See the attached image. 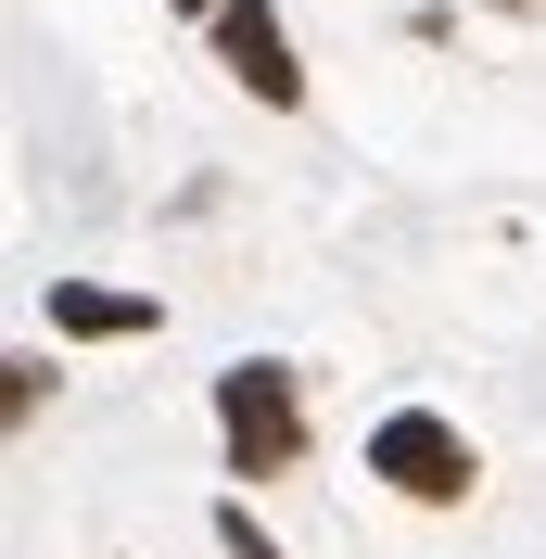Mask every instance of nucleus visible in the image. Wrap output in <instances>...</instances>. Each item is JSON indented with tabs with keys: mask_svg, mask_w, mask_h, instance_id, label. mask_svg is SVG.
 I'll list each match as a JSON object with an SVG mask.
<instances>
[{
	"mask_svg": "<svg viewBox=\"0 0 546 559\" xmlns=\"http://www.w3.org/2000/svg\"><path fill=\"white\" fill-rule=\"evenodd\" d=\"M216 445H229V484L306 471V382H293L280 356H229V369H216Z\"/></svg>",
	"mask_w": 546,
	"mask_h": 559,
	"instance_id": "f257e3e1",
	"label": "nucleus"
},
{
	"mask_svg": "<svg viewBox=\"0 0 546 559\" xmlns=\"http://www.w3.org/2000/svg\"><path fill=\"white\" fill-rule=\"evenodd\" d=\"M369 484L407 496V509H471L483 457H471V432H458L444 407H394V419H369Z\"/></svg>",
	"mask_w": 546,
	"mask_h": 559,
	"instance_id": "f03ea898",
	"label": "nucleus"
},
{
	"mask_svg": "<svg viewBox=\"0 0 546 559\" xmlns=\"http://www.w3.org/2000/svg\"><path fill=\"white\" fill-rule=\"evenodd\" d=\"M204 26H216V64H229V90H241V103H268V115H293V103H306V64H293V26H280V0H216Z\"/></svg>",
	"mask_w": 546,
	"mask_h": 559,
	"instance_id": "7ed1b4c3",
	"label": "nucleus"
},
{
	"mask_svg": "<svg viewBox=\"0 0 546 559\" xmlns=\"http://www.w3.org/2000/svg\"><path fill=\"white\" fill-rule=\"evenodd\" d=\"M51 331L64 344H140V331H166V306L115 293V280H51Z\"/></svg>",
	"mask_w": 546,
	"mask_h": 559,
	"instance_id": "20e7f679",
	"label": "nucleus"
},
{
	"mask_svg": "<svg viewBox=\"0 0 546 559\" xmlns=\"http://www.w3.org/2000/svg\"><path fill=\"white\" fill-rule=\"evenodd\" d=\"M216 547H229V559H280V534H268V522H254V509L229 496V509H216Z\"/></svg>",
	"mask_w": 546,
	"mask_h": 559,
	"instance_id": "39448f33",
	"label": "nucleus"
},
{
	"mask_svg": "<svg viewBox=\"0 0 546 559\" xmlns=\"http://www.w3.org/2000/svg\"><path fill=\"white\" fill-rule=\"evenodd\" d=\"M166 13H216V0H166Z\"/></svg>",
	"mask_w": 546,
	"mask_h": 559,
	"instance_id": "423d86ee",
	"label": "nucleus"
}]
</instances>
